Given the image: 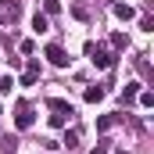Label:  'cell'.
I'll use <instances>...</instances> for the list:
<instances>
[{"label": "cell", "instance_id": "obj_1", "mask_svg": "<svg viewBox=\"0 0 154 154\" xmlns=\"http://www.w3.org/2000/svg\"><path fill=\"white\" fill-rule=\"evenodd\" d=\"M86 50H90V61H93V65H97V68H111V65H115V54H111V50H108V47H100V43H97V47H93V43H90V47H86Z\"/></svg>", "mask_w": 154, "mask_h": 154}, {"label": "cell", "instance_id": "obj_2", "mask_svg": "<svg viewBox=\"0 0 154 154\" xmlns=\"http://www.w3.org/2000/svg\"><path fill=\"white\" fill-rule=\"evenodd\" d=\"M14 125H18L22 133H25V129H32V108H29L25 100H18V104H14Z\"/></svg>", "mask_w": 154, "mask_h": 154}, {"label": "cell", "instance_id": "obj_3", "mask_svg": "<svg viewBox=\"0 0 154 154\" xmlns=\"http://www.w3.org/2000/svg\"><path fill=\"white\" fill-rule=\"evenodd\" d=\"M47 61H50V65H57V68H68V61H72V57L65 54V47H61V43H50V47H47Z\"/></svg>", "mask_w": 154, "mask_h": 154}, {"label": "cell", "instance_id": "obj_4", "mask_svg": "<svg viewBox=\"0 0 154 154\" xmlns=\"http://www.w3.org/2000/svg\"><path fill=\"white\" fill-rule=\"evenodd\" d=\"M22 4H25V0H4V18L14 22V18L22 14Z\"/></svg>", "mask_w": 154, "mask_h": 154}, {"label": "cell", "instance_id": "obj_5", "mask_svg": "<svg viewBox=\"0 0 154 154\" xmlns=\"http://www.w3.org/2000/svg\"><path fill=\"white\" fill-rule=\"evenodd\" d=\"M86 100L90 104H100L104 100V86H86Z\"/></svg>", "mask_w": 154, "mask_h": 154}, {"label": "cell", "instance_id": "obj_6", "mask_svg": "<svg viewBox=\"0 0 154 154\" xmlns=\"http://www.w3.org/2000/svg\"><path fill=\"white\" fill-rule=\"evenodd\" d=\"M47 108H50V111H75V108H72L68 100H61V97H50V100H47Z\"/></svg>", "mask_w": 154, "mask_h": 154}, {"label": "cell", "instance_id": "obj_7", "mask_svg": "<svg viewBox=\"0 0 154 154\" xmlns=\"http://www.w3.org/2000/svg\"><path fill=\"white\" fill-rule=\"evenodd\" d=\"M133 14H136V11H133L129 4H115V18H118V22H129Z\"/></svg>", "mask_w": 154, "mask_h": 154}, {"label": "cell", "instance_id": "obj_8", "mask_svg": "<svg viewBox=\"0 0 154 154\" xmlns=\"http://www.w3.org/2000/svg\"><path fill=\"white\" fill-rule=\"evenodd\" d=\"M61 147H68V151H72V147H79V129H75V125H72V129L65 133V140H61Z\"/></svg>", "mask_w": 154, "mask_h": 154}, {"label": "cell", "instance_id": "obj_9", "mask_svg": "<svg viewBox=\"0 0 154 154\" xmlns=\"http://www.w3.org/2000/svg\"><path fill=\"white\" fill-rule=\"evenodd\" d=\"M47 29H50V22H47V14H32V32H47Z\"/></svg>", "mask_w": 154, "mask_h": 154}, {"label": "cell", "instance_id": "obj_10", "mask_svg": "<svg viewBox=\"0 0 154 154\" xmlns=\"http://www.w3.org/2000/svg\"><path fill=\"white\" fill-rule=\"evenodd\" d=\"M115 122H118V115H104L100 122H97V129H100V133H108V129H111Z\"/></svg>", "mask_w": 154, "mask_h": 154}, {"label": "cell", "instance_id": "obj_11", "mask_svg": "<svg viewBox=\"0 0 154 154\" xmlns=\"http://www.w3.org/2000/svg\"><path fill=\"white\" fill-rule=\"evenodd\" d=\"M111 47H115V50H125V47H129V39L122 36V32H115V36H111Z\"/></svg>", "mask_w": 154, "mask_h": 154}, {"label": "cell", "instance_id": "obj_12", "mask_svg": "<svg viewBox=\"0 0 154 154\" xmlns=\"http://www.w3.org/2000/svg\"><path fill=\"white\" fill-rule=\"evenodd\" d=\"M57 11H61V0H47L43 4V14H57Z\"/></svg>", "mask_w": 154, "mask_h": 154}, {"label": "cell", "instance_id": "obj_13", "mask_svg": "<svg viewBox=\"0 0 154 154\" xmlns=\"http://www.w3.org/2000/svg\"><path fill=\"white\" fill-rule=\"evenodd\" d=\"M122 93H125V100H133V97H136V93H140V82H129V86H125V90H122Z\"/></svg>", "mask_w": 154, "mask_h": 154}, {"label": "cell", "instance_id": "obj_14", "mask_svg": "<svg viewBox=\"0 0 154 154\" xmlns=\"http://www.w3.org/2000/svg\"><path fill=\"white\" fill-rule=\"evenodd\" d=\"M151 104H154V93H151V90H143V93H140V108H151Z\"/></svg>", "mask_w": 154, "mask_h": 154}, {"label": "cell", "instance_id": "obj_15", "mask_svg": "<svg viewBox=\"0 0 154 154\" xmlns=\"http://www.w3.org/2000/svg\"><path fill=\"white\" fill-rule=\"evenodd\" d=\"M11 86H14V79H11V75L0 79V93H11Z\"/></svg>", "mask_w": 154, "mask_h": 154}, {"label": "cell", "instance_id": "obj_16", "mask_svg": "<svg viewBox=\"0 0 154 154\" xmlns=\"http://www.w3.org/2000/svg\"><path fill=\"white\" fill-rule=\"evenodd\" d=\"M72 14H75V18H82V22H86V18H90V11H86V7H82V4H75V7H72Z\"/></svg>", "mask_w": 154, "mask_h": 154}, {"label": "cell", "instance_id": "obj_17", "mask_svg": "<svg viewBox=\"0 0 154 154\" xmlns=\"http://www.w3.org/2000/svg\"><path fill=\"white\" fill-rule=\"evenodd\" d=\"M108 147H111V143H108V140H100V143H97V147H93L90 154H108Z\"/></svg>", "mask_w": 154, "mask_h": 154}, {"label": "cell", "instance_id": "obj_18", "mask_svg": "<svg viewBox=\"0 0 154 154\" xmlns=\"http://www.w3.org/2000/svg\"><path fill=\"white\" fill-rule=\"evenodd\" d=\"M36 79H39L36 72H25V75H22V86H32V82H36Z\"/></svg>", "mask_w": 154, "mask_h": 154}, {"label": "cell", "instance_id": "obj_19", "mask_svg": "<svg viewBox=\"0 0 154 154\" xmlns=\"http://www.w3.org/2000/svg\"><path fill=\"white\" fill-rule=\"evenodd\" d=\"M118 154H129V151H118Z\"/></svg>", "mask_w": 154, "mask_h": 154}]
</instances>
